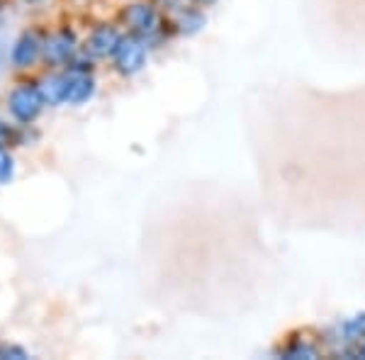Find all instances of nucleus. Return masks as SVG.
Wrapping results in <instances>:
<instances>
[{
  "mask_svg": "<svg viewBox=\"0 0 365 360\" xmlns=\"http://www.w3.org/2000/svg\"><path fill=\"white\" fill-rule=\"evenodd\" d=\"M10 175H13V158L0 146V180H8Z\"/></svg>",
  "mask_w": 365,
  "mask_h": 360,
  "instance_id": "1a4fd4ad",
  "label": "nucleus"
},
{
  "mask_svg": "<svg viewBox=\"0 0 365 360\" xmlns=\"http://www.w3.org/2000/svg\"><path fill=\"white\" fill-rule=\"evenodd\" d=\"M113 56H115V63L120 73H125V76L137 73L146 61V46L141 44L137 37H127V39H120Z\"/></svg>",
  "mask_w": 365,
  "mask_h": 360,
  "instance_id": "f03ea898",
  "label": "nucleus"
},
{
  "mask_svg": "<svg viewBox=\"0 0 365 360\" xmlns=\"http://www.w3.org/2000/svg\"><path fill=\"white\" fill-rule=\"evenodd\" d=\"M73 44H76L73 32L63 29V32L49 37V42L44 44V54L51 63H63V61H68L71 54H73Z\"/></svg>",
  "mask_w": 365,
  "mask_h": 360,
  "instance_id": "423d86ee",
  "label": "nucleus"
},
{
  "mask_svg": "<svg viewBox=\"0 0 365 360\" xmlns=\"http://www.w3.org/2000/svg\"><path fill=\"white\" fill-rule=\"evenodd\" d=\"M44 96V103L49 105H58L66 103V76H49L42 86H39Z\"/></svg>",
  "mask_w": 365,
  "mask_h": 360,
  "instance_id": "6e6552de",
  "label": "nucleus"
},
{
  "mask_svg": "<svg viewBox=\"0 0 365 360\" xmlns=\"http://www.w3.org/2000/svg\"><path fill=\"white\" fill-rule=\"evenodd\" d=\"M361 356H363V358H365V346H363V348H361Z\"/></svg>",
  "mask_w": 365,
  "mask_h": 360,
  "instance_id": "4468645a",
  "label": "nucleus"
},
{
  "mask_svg": "<svg viewBox=\"0 0 365 360\" xmlns=\"http://www.w3.org/2000/svg\"><path fill=\"white\" fill-rule=\"evenodd\" d=\"M120 34L115 32L113 27H98L96 32L88 37V42H86V51L91 56H96V58H103V56H108V54H115V49H117V44H120Z\"/></svg>",
  "mask_w": 365,
  "mask_h": 360,
  "instance_id": "7ed1b4c3",
  "label": "nucleus"
},
{
  "mask_svg": "<svg viewBox=\"0 0 365 360\" xmlns=\"http://www.w3.org/2000/svg\"><path fill=\"white\" fill-rule=\"evenodd\" d=\"M10 137V129H8V125H3V122H0V144H3L5 139Z\"/></svg>",
  "mask_w": 365,
  "mask_h": 360,
  "instance_id": "ddd939ff",
  "label": "nucleus"
},
{
  "mask_svg": "<svg viewBox=\"0 0 365 360\" xmlns=\"http://www.w3.org/2000/svg\"><path fill=\"white\" fill-rule=\"evenodd\" d=\"M39 51H42V44H39L37 34H22L13 49V63L20 68H25L29 63L37 61Z\"/></svg>",
  "mask_w": 365,
  "mask_h": 360,
  "instance_id": "0eeeda50",
  "label": "nucleus"
},
{
  "mask_svg": "<svg viewBox=\"0 0 365 360\" xmlns=\"http://www.w3.org/2000/svg\"><path fill=\"white\" fill-rule=\"evenodd\" d=\"M93 91H96V83H93V78L86 71L78 68V71H71L66 76V103L71 105L86 103L93 96Z\"/></svg>",
  "mask_w": 365,
  "mask_h": 360,
  "instance_id": "39448f33",
  "label": "nucleus"
},
{
  "mask_svg": "<svg viewBox=\"0 0 365 360\" xmlns=\"http://www.w3.org/2000/svg\"><path fill=\"white\" fill-rule=\"evenodd\" d=\"M285 358H314V348H309V346H295L292 351H287L285 353Z\"/></svg>",
  "mask_w": 365,
  "mask_h": 360,
  "instance_id": "9b49d317",
  "label": "nucleus"
},
{
  "mask_svg": "<svg viewBox=\"0 0 365 360\" xmlns=\"http://www.w3.org/2000/svg\"><path fill=\"white\" fill-rule=\"evenodd\" d=\"M346 334L351 336V339H358V336L365 334V317H358L353 319V322L346 324Z\"/></svg>",
  "mask_w": 365,
  "mask_h": 360,
  "instance_id": "9d476101",
  "label": "nucleus"
},
{
  "mask_svg": "<svg viewBox=\"0 0 365 360\" xmlns=\"http://www.w3.org/2000/svg\"><path fill=\"white\" fill-rule=\"evenodd\" d=\"M10 112H13L15 120L20 122H32L34 117L42 112V105H44V96L37 86H29V83H22L17 86L13 93H10Z\"/></svg>",
  "mask_w": 365,
  "mask_h": 360,
  "instance_id": "f257e3e1",
  "label": "nucleus"
},
{
  "mask_svg": "<svg viewBox=\"0 0 365 360\" xmlns=\"http://www.w3.org/2000/svg\"><path fill=\"white\" fill-rule=\"evenodd\" d=\"M32 3H39V0H32Z\"/></svg>",
  "mask_w": 365,
  "mask_h": 360,
  "instance_id": "2eb2a0df",
  "label": "nucleus"
},
{
  "mask_svg": "<svg viewBox=\"0 0 365 360\" xmlns=\"http://www.w3.org/2000/svg\"><path fill=\"white\" fill-rule=\"evenodd\" d=\"M125 20L134 32L141 34V37L154 34L156 27H158V17H156L151 5H132V8L125 13Z\"/></svg>",
  "mask_w": 365,
  "mask_h": 360,
  "instance_id": "20e7f679",
  "label": "nucleus"
},
{
  "mask_svg": "<svg viewBox=\"0 0 365 360\" xmlns=\"http://www.w3.org/2000/svg\"><path fill=\"white\" fill-rule=\"evenodd\" d=\"M0 358H17V360H22V358H27V353L22 351V348L5 346V348H0Z\"/></svg>",
  "mask_w": 365,
  "mask_h": 360,
  "instance_id": "f8f14e48",
  "label": "nucleus"
}]
</instances>
